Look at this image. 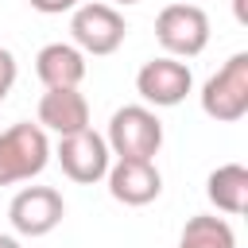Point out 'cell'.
Returning <instances> with one entry per match:
<instances>
[{
  "instance_id": "cell-7",
  "label": "cell",
  "mask_w": 248,
  "mask_h": 248,
  "mask_svg": "<svg viewBox=\"0 0 248 248\" xmlns=\"http://www.w3.org/2000/svg\"><path fill=\"white\" fill-rule=\"evenodd\" d=\"M108 163H112V151H108L105 136H97L93 128L58 136V167L70 182H81V186L101 182L108 174Z\"/></svg>"
},
{
  "instance_id": "cell-8",
  "label": "cell",
  "mask_w": 248,
  "mask_h": 248,
  "mask_svg": "<svg viewBox=\"0 0 248 248\" xmlns=\"http://www.w3.org/2000/svg\"><path fill=\"white\" fill-rule=\"evenodd\" d=\"M62 217L66 202L54 186H23L8 205V221L19 236H46L62 225Z\"/></svg>"
},
{
  "instance_id": "cell-18",
  "label": "cell",
  "mask_w": 248,
  "mask_h": 248,
  "mask_svg": "<svg viewBox=\"0 0 248 248\" xmlns=\"http://www.w3.org/2000/svg\"><path fill=\"white\" fill-rule=\"evenodd\" d=\"M116 4H140V0H116Z\"/></svg>"
},
{
  "instance_id": "cell-13",
  "label": "cell",
  "mask_w": 248,
  "mask_h": 248,
  "mask_svg": "<svg viewBox=\"0 0 248 248\" xmlns=\"http://www.w3.org/2000/svg\"><path fill=\"white\" fill-rule=\"evenodd\" d=\"M178 248H236V232L225 217H213V213H198L182 225V236H178Z\"/></svg>"
},
{
  "instance_id": "cell-2",
  "label": "cell",
  "mask_w": 248,
  "mask_h": 248,
  "mask_svg": "<svg viewBox=\"0 0 248 248\" xmlns=\"http://www.w3.org/2000/svg\"><path fill=\"white\" fill-rule=\"evenodd\" d=\"M105 143L116 159H155L163 147V120L147 105H124L108 116Z\"/></svg>"
},
{
  "instance_id": "cell-17",
  "label": "cell",
  "mask_w": 248,
  "mask_h": 248,
  "mask_svg": "<svg viewBox=\"0 0 248 248\" xmlns=\"http://www.w3.org/2000/svg\"><path fill=\"white\" fill-rule=\"evenodd\" d=\"M0 248H23V244H19L16 236H4V232H0Z\"/></svg>"
},
{
  "instance_id": "cell-16",
  "label": "cell",
  "mask_w": 248,
  "mask_h": 248,
  "mask_svg": "<svg viewBox=\"0 0 248 248\" xmlns=\"http://www.w3.org/2000/svg\"><path fill=\"white\" fill-rule=\"evenodd\" d=\"M232 12H236L240 23H248V0H232Z\"/></svg>"
},
{
  "instance_id": "cell-20",
  "label": "cell",
  "mask_w": 248,
  "mask_h": 248,
  "mask_svg": "<svg viewBox=\"0 0 248 248\" xmlns=\"http://www.w3.org/2000/svg\"><path fill=\"white\" fill-rule=\"evenodd\" d=\"M190 4H194V0H190Z\"/></svg>"
},
{
  "instance_id": "cell-14",
  "label": "cell",
  "mask_w": 248,
  "mask_h": 248,
  "mask_svg": "<svg viewBox=\"0 0 248 248\" xmlns=\"http://www.w3.org/2000/svg\"><path fill=\"white\" fill-rule=\"evenodd\" d=\"M16 74H19V66H16V54H12L8 46H0V97H8V93H12V85H16Z\"/></svg>"
},
{
  "instance_id": "cell-12",
  "label": "cell",
  "mask_w": 248,
  "mask_h": 248,
  "mask_svg": "<svg viewBox=\"0 0 248 248\" xmlns=\"http://www.w3.org/2000/svg\"><path fill=\"white\" fill-rule=\"evenodd\" d=\"M205 198L229 213V217H240L248 209V167L240 163H221L217 170H209L205 178Z\"/></svg>"
},
{
  "instance_id": "cell-5",
  "label": "cell",
  "mask_w": 248,
  "mask_h": 248,
  "mask_svg": "<svg viewBox=\"0 0 248 248\" xmlns=\"http://www.w3.org/2000/svg\"><path fill=\"white\" fill-rule=\"evenodd\" d=\"M70 35H74V46L81 54L101 58V54L120 50V43L128 35V23L112 4H78L74 16H70Z\"/></svg>"
},
{
  "instance_id": "cell-15",
  "label": "cell",
  "mask_w": 248,
  "mask_h": 248,
  "mask_svg": "<svg viewBox=\"0 0 248 248\" xmlns=\"http://www.w3.org/2000/svg\"><path fill=\"white\" fill-rule=\"evenodd\" d=\"M35 12H43V16H62V12H74L78 8V0H27Z\"/></svg>"
},
{
  "instance_id": "cell-4",
  "label": "cell",
  "mask_w": 248,
  "mask_h": 248,
  "mask_svg": "<svg viewBox=\"0 0 248 248\" xmlns=\"http://www.w3.org/2000/svg\"><path fill=\"white\" fill-rule=\"evenodd\" d=\"M155 39L170 58H198L209 46V16L190 0L167 4L155 16Z\"/></svg>"
},
{
  "instance_id": "cell-1",
  "label": "cell",
  "mask_w": 248,
  "mask_h": 248,
  "mask_svg": "<svg viewBox=\"0 0 248 248\" xmlns=\"http://www.w3.org/2000/svg\"><path fill=\"white\" fill-rule=\"evenodd\" d=\"M46 163H50V143L39 124L19 120L0 132V186L31 182L35 174L46 170Z\"/></svg>"
},
{
  "instance_id": "cell-10",
  "label": "cell",
  "mask_w": 248,
  "mask_h": 248,
  "mask_svg": "<svg viewBox=\"0 0 248 248\" xmlns=\"http://www.w3.org/2000/svg\"><path fill=\"white\" fill-rule=\"evenodd\" d=\"M39 128L54 136H70L89 128V101L81 89H46L39 97Z\"/></svg>"
},
{
  "instance_id": "cell-6",
  "label": "cell",
  "mask_w": 248,
  "mask_h": 248,
  "mask_svg": "<svg viewBox=\"0 0 248 248\" xmlns=\"http://www.w3.org/2000/svg\"><path fill=\"white\" fill-rule=\"evenodd\" d=\"M194 89V74L182 58H170V54H159L151 62L140 66L136 74V93L155 105V108H174L186 101V93Z\"/></svg>"
},
{
  "instance_id": "cell-19",
  "label": "cell",
  "mask_w": 248,
  "mask_h": 248,
  "mask_svg": "<svg viewBox=\"0 0 248 248\" xmlns=\"http://www.w3.org/2000/svg\"><path fill=\"white\" fill-rule=\"evenodd\" d=\"M0 101H4V97H0Z\"/></svg>"
},
{
  "instance_id": "cell-11",
  "label": "cell",
  "mask_w": 248,
  "mask_h": 248,
  "mask_svg": "<svg viewBox=\"0 0 248 248\" xmlns=\"http://www.w3.org/2000/svg\"><path fill=\"white\" fill-rule=\"evenodd\" d=\"M35 74L46 89H78L85 78V54L74 43H46L35 54Z\"/></svg>"
},
{
  "instance_id": "cell-9",
  "label": "cell",
  "mask_w": 248,
  "mask_h": 248,
  "mask_svg": "<svg viewBox=\"0 0 248 248\" xmlns=\"http://www.w3.org/2000/svg\"><path fill=\"white\" fill-rule=\"evenodd\" d=\"M108 194L120 205H151L163 194V174L155 159H116L108 163Z\"/></svg>"
},
{
  "instance_id": "cell-3",
  "label": "cell",
  "mask_w": 248,
  "mask_h": 248,
  "mask_svg": "<svg viewBox=\"0 0 248 248\" xmlns=\"http://www.w3.org/2000/svg\"><path fill=\"white\" fill-rule=\"evenodd\" d=\"M202 112L217 124H236L248 112V50H236L202 85Z\"/></svg>"
}]
</instances>
